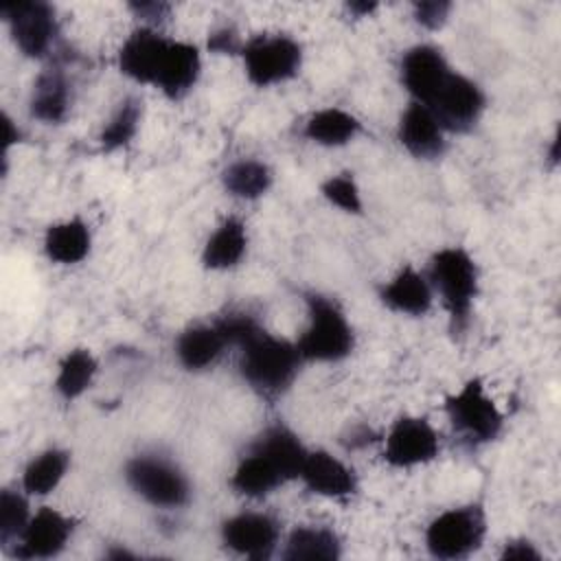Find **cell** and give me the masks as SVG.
<instances>
[{"instance_id": "8d00e7d4", "label": "cell", "mask_w": 561, "mask_h": 561, "mask_svg": "<svg viewBox=\"0 0 561 561\" xmlns=\"http://www.w3.org/2000/svg\"><path fill=\"white\" fill-rule=\"evenodd\" d=\"M348 9H351L355 15H368L370 11L377 9V4H375V2H351Z\"/></svg>"}, {"instance_id": "7a4b0ae2", "label": "cell", "mask_w": 561, "mask_h": 561, "mask_svg": "<svg viewBox=\"0 0 561 561\" xmlns=\"http://www.w3.org/2000/svg\"><path fill=\"white\" fill-rule=\"evenodd\" d=\"M430 278L449 311L451 327L460 331L469 320L478 294V270L473 259L462 248H443L432 256Z\"/></svg>"}, {"instance_id": "e575fe53", "label": "cell", "mask_w": 561, "mask_h": 561, "mask_svg": "<svg viewBox=\"0 0 561 561\" xmlns=\"http://www.w3.org/2000/svg\"><path fill=\"white\" fill-rule=\"evenodd\" d=\"M208 48L215 50V53H234V50L239 48L234 31H230V28L215 31V33L208 37Z\"/></svg>"}, {"instance_id": "4dcf8cb0", "label": "cell", "mask_w": 561, "mask_h": 561, "mask_svg": "<svg viewBox=\"0 0 561 561\" xmlns=\"http://www.w3.org/2000/svg\"><path fill=\"white\" fill-rule=\"evenodd\" d=\"M28 504L26 500L15 491H2L0 493V539L2 543H9L11 539H20L28 524Z\"/></svg>"}, {"instance_id": "4316f807", "label": "cell", "mask_w": 561, "mask_h": 561, "mask_svg": "<svg viewBox=\"0 0 561 561\" xmlns=\"http://www.w3.org/2000/svg\"><path fill=\"white\" fill-rule=\"evenodd\" d=\"M68 454L61 449H46L37 458H33L22 476V486L31 495H46L50 493L68 469Z\"/></svg>"}, {"instance_id": "7c38bea8", "label": "cell", "mask_w": 561, "mask_h": 561, "mask_svg": "<svg viewBox=\"0 0 561 561\" xmlns=\"http://www.w3.org/2000/svg\"><path fill=\"white\" fill-rule=\"evenodd\" d=\"M221 539L237 554L267 559L278 543V524L265 513H239L224 522Z\"/></svg>"}, {"instance_id": "8992f818", "label": "cell", "mask_w": 561, "mask_h": 561, "mask_svg": "<svg viewBox=\"0 0 561 561\" xmlns=\"http://www.w3.org/2000/svg\"><path fill=\"white\" fill-rule=\"evenodd\" d=\"M445 410L454 430L473 443L493 440L504 423L480 379H469L456 394L447 397Z\"/></svg>"}, {"instance_id": "603a6c76", "label": "cell", "mask_w": 561, "mask_h": 561, "mask_svg": "<svg viewBox=\"0 0 561 561\" xmlns=\"http://www.w3.org/2000/svg\"><path fill=\"white\" fill-rule=\"evenodd\" d=\"M245 245H248V234H245V226L234 219L228 217L215 232L213 237L206 241L202 261L206 267L210 270H228L234 267L241 256L245 254Z\"/></svg>"}, {"instance_id": "83f0119b", "label": "cell", "mask_w": 561, "mask_h": 561, "mask_svg": "<svg viewBox=\"0 0 561 561\" xmlns=\"http://www.w3.org/2000/svg\"><path fill=\"white\" fill-rule=\"evenodd\" d=\"M272 184V171L259 160H239L224 171V186L241 199L261 197Z\"/></svg>"}, {"instance_id": "d4e9b609", "label": "cell", "mask_w": 561, "mask_h": 561, "mask_svg": "<svg viewBox=\"0 0 561 561\" xmlns=\"http://www.w3.org/2000/svg\"><path fill=\"white\" fill-rule=\"evenodd\" d=\"M359 121L340 110V107H324L309 116L305 123V136L324 147H340L353 140L359 134Z\"/></svg>"}, {"instance_id": "ffe728a7", "label": "cell", "mask_w": 561, "mask_h": 561, "mask_svg": "<svg viewBox=\"0 0 561 561\" xmlns=\"http://www.w3.org/2000/svg\"><path fill=\"white\" fill-rule=\"evenodd\" d=\"M256 451H261L265 458H270L276 469L283 473L285 480L298 478L300 467L305 462L307 449L302 447V443L298 440V436L294 432H289L283 425H274L267 427L261 438L254 443Z\"/></svg>"}, {"instance_id": "ba28073f", "label": "cell", "mask_w": 561, "mask_h": 561, "mask_svg": "<svg viewBox=\"0 0 561 561\" xmlns=\"http://www.w3.org/2000/svg\"><path fill=\"white\" fill-rule=\"evenodd\" d=\"M425 107H430L443 129L467 131L484 110V94L471 79L451 72Z\"/></svg>"}, {"instance_id": "3957f363", "label": "cell", "mask_w": 561, "mask_h": 561, "mask_svg": "<svg viewBox=\"0 0 561 561\" xmlns=\"http://www.w3.org/2000/svg\"><path fill=\"white\" fill-rule=\"evenodd\" d=\"M309 327L296 344L302 359L337 362L353 351V329L342 309L324 296H309Z\"/></svg>"}, {"instance_id": "d6a6232c", "label": "cell", "mask_w": 561, "mask_h": 561, "mask_svg": "<svg viewBox=\"0 0 561 561\" xmlns=\"http://www.w3.org/2000/svg\"><path fill=\"white\" fill-rule=\"evenodd\" d=\"M451 4L443 0H432V2H416L414 4V18L419 24L425 28H440L449 15Z\"/></svg>"}, {"instance_id": "44dd1931", "label": "cell", "mask_w": 561, "mask_h": 561, "mask_svg": "<svg viewBox=\"0 0 561 561\" xmlns=\"http://www.w3.org/2000/svg\"><path fill=\"white\" fill-rule=\"evenodd\" d=\"M226 337L221 335L219 327H191L186 329L175 344L178 359L188 370H202L210 366L224 351Z\"/></svg>"}, {"instance_id": "cb8c5ba5", "label": "cell", "mask_w": 561, "mask_h": 561, "mask_svg": "<svg viewBox=\"0 0 561 561\" xmlns=\"http://www.w3.org/2000/svg\"><path fill=\"white\" fill-rule=\"evenodd\" d=\"M287 482L276 465L261 451L252 449L232 473V489L248 497H261Z\"/></svg>"}, {"instance_id": "5b68a950", "label": "cell", "mask_w": 561, "mask_h": 561, "mask_svg": "<svg viewBox=\"0 0 561 561\" xmlns=\"http://www.w3.org/2000/svg\"><path fill=\"white\" fill-rule=\"evenodd\" d=\"M129 486L153 506L175 508L188 502L191 486L186 476L162 456H136L125 467Z\"/></svg>"}, {"instance_id": "d590c367", "label": "cell", "mask_w": 561, "mask_h": 561, "mask_svg": "<svg viewBox=\"0 0 561 561\" xmlns=\"http://www.w3.org/2000/svg\"><path fill=\"white\" fill-rule=\"evenodd\" d=\"M131 9H136V13L145 20H162L164 13L169 11V7L160 2H140V4H131Z\"/></svg>"}, {"instance_id": "f546056e", "label": "cell", "mask_w": 561, "mask_h": 561, "mask_svg": "<svg viewBox=\"0 0 561 561\" xmlns=\"http://www.w3.org/2000/svg\"><path fill=\"white\" fill-rule=\"evenodd\" d=\"M140 112H142V103L134 96H127L118 110L114 112V116L110 118V123L103 127L101 131V147L105 151H114L125 147L138 131V123H140Z\"/></svg>"}, {"instance_id": "7402d4cb", "label": "cell", "mask_w": 561, "mask_h": 561, "mask_svg": "<svg viewBox=\"0 0 561 561\" xmlns=\"http://www.w3.org/2000/svg\"><path fill=\"white\" fill-rule=\"evenodd\" d=\"M46 254L64 265L79 263L90 252V230L81 219H68L53 224L44 239Z\"/></svg>"}, {"instance_id": "9a60e30c", "label": "cell", "mask_w": 561, "mask_h": 561, "mask_svg": "<svg viewBox=\"0 0 561 561\" xmlns=\"http://www.w3.org/2000/svg\"><path fill=\"white\" fill-rule=\"evenodd\" d=\"M443 127L423 103H410L399 121V140L416 158H438L445 151Z\"/></svg>"}, {"instance_id": "d6986e66", "label": "cell", "mask_w": 561, "mask_h": 561, "mask_svg": "<svg viewBox=\"0 0 561 561\" xmlns=\"http://www.w3.org/2000/svg\"><path fill=\"white\" fill-rule=\"evenodd\" d=\"M70 107V85L59 68L44 70L31 94V114L44 123H61Z\"/></svg>"}, {"instance_id": "277c9868", "label": "cell", "mask_w": 561, "mask_h": 561, "mask_svg": "<svg viewBox=\"0 0 561 561\" xmlns=\"http://www.w3.org/2000/svg\"><path fill=\"white\" fill-rule=\"evenodd\" d=\"M486 533V517L478 504L440 513L425 530V543L436 559H462L480 548Z\"/></svg>"}, {"instance_id": "484cf974", "label": "cell", "mask_w": 561, "mask_h": 561, "mask_svg": "<svg viewBox=\"0 0 561 561\" xmlns=\"http://www.w3.org/2000/svg\"><path fill=\"white\" fill-rule=\"evenodd\" d=\"M285 559H337L340 557V539L333 530L322 526H300L294 528L285 543Z\"/></svg>"}, {"instance_id": "8fae6325", "label": "cell", "mask_w": 561, "mask_h": 561, "mask_svg": "<svg viewBox=\"0 0 561 561\" xmlns=\"http://www.w3.org/2000/svg\"><path fill=\"white\" fill-rule=\"evenodd\" d=\"M72 535V519L50 506H42L28 519L18 539L15 557L20 559H50L59 554Z\"/></svg>"}, {"instance_id": "6da1fadb", "label": "cell", "mask_w": 561, "mask_h": 561, "mask_svg": "<svg viewBox=\"0 0 561 561\" xmlns=\"http://www.w3.org/2000/svg\"><path fill=\"white\" fill-rule=\"evenodd\" d=\"M241 375L263 397H276L294 381L300 351L287 340L274 337L256 327L241 344Z\"/></svg>"}, {"instance_id": "1f68e13d", "label": "cell", "mask_w": 561, "mask_h": 561, "mask_svg": "<svg viewBox=\"0 0 561 561\" xmlns=\"http://www.w3.org/2000/svg\"><path fill=\"white\" fill-rule=\"evenodd\" d=\"M322 195L335 204L337 208H342L344 213H362V195H359V188L353 180V175L348 173H337V175H331L324 184H322Z\"/></svg>"}, {"instance_id": "f1b7e54d", "label": "cell", "mask_w": 561, "mask_h": 561, "mask_svg": "<svg viewBox=\"0 0 561 561\" xmlns=\"http://www.w3.org/2000/svg\"><path fill=\"white\" fill-rule=\"evenodd\" d=\"M96 373V359L88 348L70 351L61 364L55 379V388L64 399H77L88 390Z\"/></svg>"}, {"instance_id": "836d02e7", "label": "cell", "mask_w": 561, "mask_h": 561, "mask_svg": "<svg viewBox=\"0 0 561 561\" xmlns=\"http://www.w3.org/2000/svg\"><path fill=\"white\" fill-rule=\"evenodd\" d=\"M502 559H506V561H539L541 554L530 541L515 539V541H506V546L502 550Z\"/></svg>"}, {"instance_id": "52a82bcc", "label": "cell", "mask_w": 561, "mask_h": 561, "mask_svg": "<svg viewBox=\"0 0 561 561\" xmlns=\"http://www.w3.org/2000/svg\"><path fill=\"white\" fill-rule=\"evenodd\" d=\"M300 44L287 35H259L243 48L248 79L259 88L291 79L300 68Z\"/></svg>"}, {"instance_id": "e0dca14e", "label": "cell", "mask_w": 561, "mask_h": 561, "mask_svg": "<svg viewBox=\"0 0 561 561\" xmlns=\"http://www.w3.org/2000/svg\"><path fill=\"white\" fill-rule=\"evenodd\" d=\"M298 478L313 491L327 497H346L355 493L353 471L327 451H307Z\"/></svg>"}, {"instance_id": "ac0fdd59", "label": "cell", "mask_w": 561, "mask_h": 561, "mask_svg": "<svg viewBox=\"0 0 561 561\" xmlns=\"http://www.w3.org/2000/svg\"><path fill=\"white\" fill-rule=\"evenodd\" d=\"M381 300L386 307L408 316H423L432 307V289L423 274L414 267H403L383 289Z\"/></svg>"}, {"instance_id": "4fadbf2b", "label": "cell", "mask_w": 561, "mask_h": 561, "mask_svg": "<svg viewBox=\"0 0 561 561\" xmlns=\"http://www.w3.org/2000/svg\"><path fill=\"white\" fill-rule=\"evenodd\" d=\"M451 75L445 57L434 46H414L401 59V81L416 103L427 105Z\"/></svg>"}, {"instance_id": "2e32d148", "label": "cell", "mask_w": 561, "mask_h": 561, "mask_svg": "<svg viewBox=\"0 0 561 561\" xmlns=\"http://www.w3.org/2000/svg\"><path fill=\"white\" fill-rule=\"evenodd\" d=\"M164 35L151 31V28H138L134 31L118 53V68L123 75L138 83L153 85L156 70L162 57V50L167 46Z\"/></svg>"}, {"instance_id": "5bb4252c", "label": "cell", "mask_w": 561, "mask_h": 561, "mask_svg": "<svg viewBox=\"0 0 561 561\" xmlns=\"http://www.w3.org/2000/svg\"><path fill=\"white\" fill-rule=\"evenodd\" d=\"M202 70L199 53L188 42L167 39L162 50L153 85L160 88L169 99L184 96L197 81Z\"/></svg>"}, {"instance_id": "9c48e42d", "label": "cell", "mask_w": 561, "mask_h": 561, "mask_svg": "<svg viewBox=\"0 0 561 561\" xmlns=\"http://www.w3.org/2000/svg\"><path fill=\"white\" fill-rule=\"evenodd\" d=\"M2 15L11 26L18 48L26 57H44L57 35L55 11L46 2H9L2 4Z\"/></svg>"}, {"instance_id": "30bf717a", "label": "cell", "mask_w": 561, "mask_h": 561, "mask_svg": "<svg viewBox=\"0 0 561 561\" xmlns=\"http://www.w3.org/2000/svg\"><path fill=\"white\" fill-rule=\"evenodd\" d=\"M438 447V434L427 419L401 416L386 436L383 458L392 467H416L434 460Z\"/></svg>"}]
</instances>
